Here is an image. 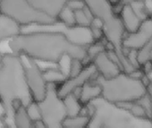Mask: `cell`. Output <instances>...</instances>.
I'll use <instances>...</instances> for the list:
<instances>
[{
  "label": "cell",
  "mask_w": 152,
  "mask_h": 128,
  "mask_svg": "<svg viewBox=\"0 0 152 128\" xmlns=\"http://www.w3.org/2000/svg\"><path fill=\"white\" fill-rule=\"evenodd\" d=\"M119 16L126 33L137 31L144 21L138 15L131 4H123Z\"/></svg>",
  "instance_id": "cell-13"
},
{
  "label": "cell",
  "mask_w": 152,
  "mask_h": 128,
  "mask_svg": "<svg viewBox=\"0 0 152 128\" xmlns=\"http://www.w3.org/2000/svg\"><path fill=\"white\" fill-rule=\"evenodd\" d=\"M92 63L94 64L99 75L106 79L115 77L121 72H124L119 64L109 56L107 50L96 56L93 58Z\"/></svg>",
  "instance_id": "cell-11"
},
{
  "label": "cell",
  "mask_w": 152,
  "mask_h": 128,
  "mask_svg": "<svg viewBox=\"0 0 152 128\" xmlns=\"http://www.w3.org/2000/svg\"><path fill=\"white\" fill-rule=\"evenodd\" d=\"M85 64L83 60L78 58L69 57V67H68V77H74L78 75L85 67Z\"/></svg>",
  "instance_id": "cell-23"
},
{
  "label": "cell",
  "mask_w": 152,
  "mask_h": 128,
  "mask_svg": "<svg viewBox=\"0 0 152 128\" xmlns=\"http://www.w3.org/2000/svg\"><path fill=\"white\" fill-rule=\"evenodd\" d=\"M86 106L91 114L87 128H152L150 118L136 116L124 108L102 97Z\"/></svg>",
  "instance_id": "cell-3"
},
{
  "label": "cell",
  "mask_w": 152,
  "mask_h": 128,
  "mask_svg": "<svg viewBox=\"0 0 152 128\" xmlns=\"http://www.w3.org/2000/svg\"><path fill=\"white\" fill-rule=\"evenodd\" d=\"M12 53L25 54L36 61L60 64L64 57L78 58L87 63V47L70 39L63 30L54 25H28L22 27V32L9 39Z\"/></svg>",
  "instance_id": "cell-1"
},
{
  "label": "cell",
  "mask_w": 152,
  "mask_h": 128,
  "mask_svg": "<svg viewBox=\"0 0 152 128\" xmlns=\"http://www.w3.org/2000/svg\"><path fill=\"white\" fill-rule=\"evenodd\" d=\"M4 128H12V127H10V126H8V125H6Z\"/></svg>",
  "instance_id": "cell-33"
},
{
  "label": "cell",
  "mask_w": 152,
  "mask_h": 128,
  "mask_svg": "<svg viewBox=\"0 0 152 128\" xmlns=\"http://www.w3.org/2000/svg\"><path fill=\"white\" fill-rule=\"evenodd\" d=\"M15 128H34V123L30 118L23 105L18 107L14 116Z\"/></svg>",
  "instance_id": "cell-19"
},
{
  "label": "cell",
  "mask_w": 152,
  "mask_h": 128,
  "mask_svg": "<svg viewBox=\"0 0 152 128\" xmlns=\"http://www.w3.org/2000/svg\"><path fill=\"white\" fill-rule=\"evenodd\" d=\"M107 1H108L110 4H112L114 7H115V6H117V5H119V4H120V0H107Z\"/></svg>",
  "instance_id": "cell-30"
},
{
  "label": "cell",
  "mask_w": 152,
  "mask_h": 128,
  "mask_svg": "<svg viewBox=\"0 0 152 128\" xmlns=\"http://www.w3.org/2000/svg\"><path fill=\"white\" fill-rule=\"evenodd\" d=\"M3 55H4V54H2V53H1V51H0V62H1V60H2Z\"/></svg>",
  "instance_id": "cell-32"
},
{
  "label": "cell",
  "mask_w": 152,
  "mask_h": 128,
  "mask_svg": "<svg viewBox=\"0 0 152 128\" xmlns=\"http://www.w3.org/2000/svg\"><path fill=\"white\" fill-rule=\"evenodd\" d=\"M91 121V115L81 113L76 116H67L63 121L64 128H87Z\"/></svg>",
  "instance_id": "cell-16"
},
{
  "label": "cell",
  "mask_w": 152,
  "mask_h": 128,
  "mask_svg": "<svg viewBox=\"0 0 152 128\" xmlns=\"http://www.w3.org/2000/svg\"><path fill=\"white\" fill-rule=\"evenodd\" d=\"M95 80L101 86V97L115 104L138 100L147 93L148 83L146 75L143 78H138L125 72H121L108 79L98 75Z\"/></svg>",
  "instance_id": "cell-5"
},
{
  "label": "cell",
  "mask_w": 152,
  "mask_h": 128,
  "mask_svg": "<svg viewBox=\"0 0 152 128\" xmlns=\"http://www.w3.org/2000/svg\"><path fill=\"white\" fill-rule=\"evenodd\" d=\"M33 100L20 55L4 54L0 62V101L6 109V124L15 128L16 108L21 105L27 107Z\"/></svg>",
  "instance_id": "cell-2"
},
{
  "label": "cell",
  "mask_w": 152,
  "mask_h": 128,
  "mask_svg": "<svg viewBox=\"0 0 152 128\" xmlns=\"http://www.w3.org/2000/svg\"><path fill=\"white\" fill-rule=\"evenodd\" d=\"M73 93L79 98L83 106H86L92 100L102 96V89L100 84L93 79L86 83L81 88L75 90Z\"/></svg>",
  "instance_id": "cell-14"
},
{
  "label": "cell",
  "mask_w": 152,
  "mask_h": 128,
  "mask_svg": "<svg viewBox=\"0 0 152 128\" xmlns=\"http://www.w3.org/2000/svg\"><path fill=\"white\" fill-rule=\"evenodd\" d=\"M145 75L147 76V78H148V82H149L150 83H152V71H151V72H149L148 74Z\"/></svg>",
  "instance_id": "cell-31"
},
{
  "label": "cell",
  "mask_w": 152,
  "mask_h": 128,
  "mask_svg": "<svg viewBox=\"0 0 152 128\" xmlns=\"http://www.w3.org/2000/svg\"><path fill=\"white\" fill-rule=\"evenodd\" d=\"M147 92L149 96L150 99V105H151V109H150V120L152 121V83L148 82L147 85Z\"/></svg>",
  "instance_id": "cell-28"
},
{
  "label": "cell",
  "mask_w": 152,
  "mask_h": 128,
  "mask_svg": "<svg viewBox=\"0 0 152 128\" xmlns=\"http://www.w3.org/2000/svg\"><path fill=\"white\" fill-rule=\"evenodd\" d=\"M89 30H90V32H91V38H92L93 41L102 40V39H106L103 26L100 23V22L98 21L97 19L93 20L91 26L89 27Z\"/></svg>",
  "instance_id": "cell-24"
},
{
  "label": "cell",
  "mask_w": 152,
  "mask_h": 128,
  "mask_svg": "<svg viewBox=\"0 0 152 128\" xmlns=\"http://www.w3.org/2000/svg\"><path fill=\"white\" fill-rule=\"evenodd\" d=\"M99 75L98 71L94 66V64L91 62L85 66L83 70L74 77H67V79L57 85V93L63 99L66 95L73 92L75 90H77L83 86L86 83L91 80L95 79Z\"/></svg>",
  "instance_id": "cell-9"
},
{
  "label": "cell",
  "mask_w": 152,
  "mask_h": 128,
  "mask_svg": "<svg viewBox=\"0 0 152 128\" xmlns=\"http://www.w3.org/2000/svg\"><path fill=\"white\" fill-rule=\"evenodd\" d=\"M74 15H75L76 26L82 28H89L91 23L93 22V20L95 19L92 12L87 6H85L82 9L75 10Z\"/></svg>",
  "instance_id": "cell-20"
},
{
  "label": "cell",
  "mask_w": 152,
  "mask_h": 128,
  "mask_svg": "<svg viewBox=\"0 0 152 128\" xmlns=\"http://www.w3.org/2000/svg\"><path fill=\"white\" fill-rule=\"evenodd\" d=\"M57 21L66 28L71 29L76 27L74 11L67 6H65L58 15Z\"/></svg>",
  "instance_id": "cell-21"
},
{
  "label": "cell",
  "mask_w": 152,
  "mask_h": 128,
  "mask_svg": "<svg viewBox=\"0 0 152 128\" xmlns=\"http://www.w3.org/2000/svg\"><path fill=\"white\" fill-rule=\"evenodd\" d=\"M41 111V121L47 128H64L63 121L67 116L63 99L57 93V85L48 83L45 98L38 102Z\"/></svg>",
  "instance_id": "cell-7"
},
{
  "label": "cell",
  "mask_w": 152,
  "mask_h": 128,
  "mask_svg": "<svg viewBox=\"0 0 152 128\" xmlns=\"http://www.w3.org/2000/svg\"><path fill=\"white\" fill-rule=\"evenodd\" d=\"M45 80L48 83L60 84L67 79V74L59 67H51L43 70Z\"/></svg>",
  "instance_id": "cell-17"
},
{
  "label": "cell",
  "mask_w": 152,
  "mask_h": 128,
  "mask_svg": "<svg viewBox=\"0 0 152 128\" xmlns=\"http://www.w3.org/2000/svg\"><path fill=\"white\" fill-rule=\"evenodd\" d=\"M85 5L91 9L95 19L100 22L103 26L106 39L111 48L116 53L123 71L131 74L136 70L127 59L125 50L123 47V40L126 31L123 26L118 14L115 13L114 6L107 0H83Z\"/></svg>",
  "instance_id": "cell-4"
},
{
  "label": "cell",
  "mask_w": 152,
  "mask_h": 128,
  "mask_svg": "<svg viewBox=\"0 0 152 128\" xmlns=\"http://www.w3.org/2000/svg\"><path fill=\"white\" fill-rule=\"evenodd\" d=\"M20 56L32 98L35 101L39 102L45 98L48 86L43 75V69L38 65V61L32 57L25 54H20Z\"/></svg>",
  "instance_id": "cell-8"
},
{
  "label": "cell",
  "mask_w": 152,
  "mask_h": 128,
  "mask_svg": "<svg viewBox=\"0 0 152 128\" xmlns=\"http://www.w3.org/2000/svg\"><path fill=\"white\" fill-rule=\"evenodd\" d=\"M26 108V111L30 116V118L31 119V121L33 123L38 122V121H41L42 117H41V111L39 106V103L35 100H33L32 102H31Z\"/></svg>",
  "instance_id": "cell-25"
},
{
  "label": "cell",
  "mask_w": 152,
  "mask_h": 128,
  "mask_svg": "<svg viewBox=\"0 0 152 128\" xmlns=\"http://www.w3.org/2000/svg\"><path fill=\"white\" fill-rule=\"evenodd\" d=\"M64 106L66 108L67 116H76L82 113L84 106L80 101L79 98L76 96L73 92L66 95L63 98Z\"/></svg>",
  "instance_id": "cell-18"
},
{
  "label": "cell",
  "mask_w": 152,
  "mask_h": 128,
  "mask_svg": "<svg viewBox=\"0 0 152 128\" xmlns=\"http://www.w3.org/2000/svg\"><path fill=\"white\" fill-rule=\"evenodd\" d=\"M137 58L140 67L144 63L152 61V38L140 50L137 51Z\"/></svg>",
  "instance_id": "cell-22"
},
{
  "label": "cell",
  "mask_w": 152,
  "mask_h": 128,
  "mask_svg": "<svg viewBox=\"0 0 152 128\" xmlns=\"http://www.w3.org/2000/svg\"><path fill=\"white\" fill-rule=\"evenodd\" d=\"M66 6L69 7L73 11H75V10L83 8L86 5H85V2L83 1V0H69Z\"/></svg>",
  "instance_id": "cell-26"
},
{
  "label": "cell",
  "mask_w": 152,
  "mask_h": 128,
  "mask_svg": "<svg viewBox=\"0 0 152 128\" xmlns=\"http://www.w3.org/2000/svg\"><path fill=\"white\" fill-rule=\"evenodd\" d=\"M38 11L57 20L58 15L69 0H27Z\"/></svg>",
  "instance_id": "cell-12"
},
{
  "label": "cell",
  "mask_w": 152,
  "mask_h": 128,
  "mask_svg": "<svg viewBox=\"0 0 152 128\" xmlns=\"http://www.w3.org/2000/svg\"><path fill=\"white\" fill-rule=\"evenodd\" d=\"M34 128H47V126L42 123V121H38L34 123Z\"/></svg>",
  "instance_id": "cell-29"
},
{
  "label": "cell",
  "mask_w": 152,
  "mask_h": 128,
  "mask_svg": "<svg viewBox=\"0 0 152 128\" xmlns=\"http://www.w3.org/2000/svg\"><path fill=\"white\" fill-rule=\"evenodd\" d=\"M2 2H3V0H0V7H1V5H2Z\"/></svg>",
  "instance_id": "cell-34"
},
{
  "label": "cell",
  "mask_w": 152,
  "mask_h": 128,
  "mask_svg": "<svg viewBox=\"0 0 152 128\" xmlns=\"http://www.w3.org/2000/svg\"><path fill=\"white\" fill-rule=\"evenodd\" d=\"M22 32V26L0 12V42L9 40Z\"/></svg>",
  "instance_id": "cell-15"
},
{
  "label": "cell",
  "mask_w": 152,
  "mask_h": 128,
  "mask_svg": "<svg viewBox=\"0 0 152 128\" xmlns=\"http://www.w3.org/2000/svg\"><path fill=\"white\" fill-rule=\"evenodd\" d=\"M0 12L9 16L22 27L28 25H54L57 20L34 8L27 0H3Z\"/></svg>",
  "instance_id": "cell-6"
},
{
  "label": "cell",
  "mask_w": 152,
  "mask_h": 128,
  "mask_svg": "<svg viewBox=\"0 0 152 128\" xmlns=\"http://www.w3.org/2000/svg\"><path fill=\"white\" fill-rule=\"evenodd\" d=\"M151 38L152 16H149L142 22L141 25L139 27L137 31L125 34L123 40V47L124 50H140Z\"/></svg>",
  "instance_id": "cell-10"
},
{
  "label": "cell",
  "mask_w": 152,
  "mask_h": 128,
  "mask_svg": "<svg viewBox=\"0 0 152 128\" xmlns=\"http://www.w3.org/2000/svg\"><path fill=\"white\" fill-rule=\"evenodd\" d=\"M5 117H6V109L2 102L0 101V128H4L7 125L5 122Z\"/></svg>",
  "instance_id": "cell-27"
}]
</instances>
